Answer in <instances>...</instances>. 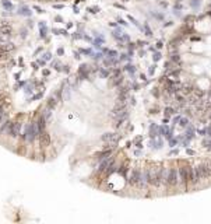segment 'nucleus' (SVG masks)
I'll return each mask as SVG.
<instances>
[{"mask_svg": "<svg viewBox=\"0 0 211 224\" xmlns=\"http://www.w3.org/2000/svg\"><path fill=\"white\" fill-rule=\"evenodd\" d=\"M151 94L154 95L155 98H160V91H158V88L155 87V88H152V90H151Z\"/></svg>", "mask_w": 211, "mask_h": 224, "instance_id": "33", "label": "nucleus"}, {"mask_svg": "<svg viewBox=\"0 0 211 224\" xmlns=\"http://www.w3.org/2000/svg\"><path fill=\"white\" fill-rule=\"evenodd\" d=\"M134 143H136V147L137 148H143V143L141 142H134Z\"/></svg>", "mask_w": 211, "mask_h": 224, "instance_id": "54", "label": "nucleus"}, {"mask_svg": "<svg viewBox=\"0 0 211 224\" xmlns=\"http://www.w3.org/2000/svg\"><path fill=\"white\" fill-rule=\"evenodd\" d=\"M111 70L112 69H108V67H99L98 74H99L102 79H106V77H109V74H111Z\"/></svg>", "mask_w": 211, "mask_h": 224, "instance_id": "18", "label": "nucleus"}, {"mask_svg": "<svg viewBox=\"0 0 211 224\" xmlns=\"http://www.w3.org/2000/svg\"><path fill=\"white\" fill-rule=\"evenodd\" d=\"M118 24H119V25H123V27H129V24H127V23L124 21L123 18H119V20H118Z\"/></svg>", "mask_w": 211, "mask_h": 224, "instance_id": "40", "label": "nucleus"}, {"mask_svg": "<svg viewBox=\"0 0 211 224\" xmlns=\"http://www.w3.org/2000/svg\"><path fill=\"white\" fill-rule=\"evenodd\" d=\"M80 58H81V56H80V53H79V52H74V59H77V60H79Z\"/></svg>", "mask_w": 211, "mask_h": 224, "instance_id": "57", "label": "nucleus"}, {"mask_svg": "<svg viewBox=\"0 0 211 224\" xmlns=\"http://www.w3.org/2000/svg\"><path fill=\"white\" fill-rule=\"evenodd\" d=\"M91 13H98L99 11V7H92V9H88Z\"/></svg>", "mask_w": 211, "mask_h": 224, "instance_id": "49", "label": "nucleus"}, {"mask_svg": "<svg viewBox=\"0 0 211 224\" xmlns=\"http://www.w3.org/2000/svg\"><path fill=\"white\" fill-rule=\"evenodd\" d=\"M3 6L6 10H13V4L10 2H7V0H3Z\"/></svg>", "mask_w": 211, "mask_h": 224, "instance_id": "30", "label": "nucleus"}, {"mask_svg": "<svg viewBox=\"0 0 211 224\" xmlns=\"http://www.w3.org/2000/svg\"><path fill=\"white\" fill-rule=\"evenodd\" d=\"M46 123H48V122H46L45 116H43V115L38 116V119H36V126H38V132H39V133L46 129Z\"/></svg>", "mask_w": 211, "mask_h": 224, "instance_id": "11", "label": "nucleus"}, {"mask_svg": "<svg viewBox=\"0 0 211 224\" xmlns=\"http://www.w3.org/2000/svg\"><path fill=\"white\" fill-rule=\"evenodd\" d=\"M134 156L140 157V156H143V151H141V150H134Z\"/></svg>", "mask_w": 211, "mask_h": 224, "instance_id": "50", "label": "nucleus"}, {"mask_svg": "<svg viewBox=\"0 0 211 224\" xmlns=\"http://www.w3.org/2000/svg\"><path fill=\"white\" fill-rule=\"evenodd\" d=\"M21 36H22V38H25V36H27V30H25V28H22V30H21Z\"/></svg>", "mask_w": 211, "mask_h": 224, "instance_id": "52", "label": "nucleus"}, {"mask_svg": "<svg viewBox=\"0 0 211 224\" xmlns=\"http://www.w3.org/2000/svg\"><path fill=\"white\" fill-rule=\"evenodd\" d=\"M56 105H57V100L53 97V95H51V97L48 98V106H49V108H52V109H53Z\"/></svg>", "mask_w": 211, "mask_h": 224, "instance_id": "22", "label": "nucleus"}, {"mask_svg": "<svg viewBox=\"0 0 211 224\" xmlns=\"http://www.w3.org/2000/svg\"><path fill=\"white\" fill-rule=\"evenodd\" d=\"M150 114H151V115H157V114H158V108H157V106H155V108H151L150 109Z\"/></svg>", "mask_w": 211, "mask_h": 224, "instance_id": "44", "label": "nucleus"}, {"mask_svg": "<svg viewBox=\"0 0 211 224\" xmlns=\"http://www.w3.org/2000/svg\"><path fill=\"white\" fill-rule=\"evenodd\" d=\"M176 114V109L173 108V106H165V109H164V115H165V118H171L172 115H175Z\"/></svg>", "mask_w": 211, "mask_h": 224, "instance_id": "17", "label": "nucleus"}, {"mask_svg": "<svg viewBox=\"0 0 211 224\" xmlns=\"http://www.w3.org/2000/svg\"><path fill=\"white\" fill-rule=\"evenodd\" d=\"M147 172L148 178V185L151 186H157L158 188V175H157V165H147L144 168Z\"/></svg>", "mask_w": 211, "mask_h": 224, "instance_id": "3", "label": "nucleus"}, {"mask_svg": "<svg viewBox=\"0 0 211 224\" xmlns=\"http://www.w3.org/2000/svg\"><path fill=\"white\" fill-rule=\"evenodd\" d=\"M148 137L150 139H157V137H160V126H157L155 123H151L150 129H148Z\"/></svg>", "mask_w": 211, "mask_h": 224, "instance_id": "10", "label": "nucleus"}, {"mask_svg": "<svg viewBox=\"0 0 211 224\" xmlns=\"http://www.w3.org/2000/svg\"><path fill=\"white\" fill-rule=\"evenodd\" d=\"M63 53H64V49L63 48H59V49H57V55H59V56H62Z\"/></svg>", "mask_w": 211, "mask_h": 224, "instance_id": "51", "label": "nucleus"}, {"mask_svg": "<svg viewBox=\"0 0 211 224\" xmlns=\"http://www.w3.org/2000/svg\"><path fill=\"white\" fill-rule=\"evenodd\" d=\"M52 67H53L55 70H57V72H63V64H62V63H59V62H57V60L52 62Z\"/></svg>", "mask_w": 211, "mask_h": 224, "instance_id": "24", "label": "nucleus"}, {"mask_svg": "<svg viewBox=\"0 0 211 224\" xmlns=\"http://www.w3.org/2000/svg\"><path fill=\"white\" fill-rule=\"evenodd\" d=\"M143 139H144V137H143V136H137L136 139H134V142H141Z\"/></svg>", "mask_w": 211, "mask_h": 224, "instance_id": "59", "label": "nucleus"}, {"mask_svg": "<svg viewBox=\"0 0 211 224\" xmlns=\"http://www.w3.org/2000/svg\"><path fill=\"white\" fill-rule=\"evenodd\" d=\"M181 119H182V115H176L175 118L172 119V123H173V126H175V125H179V122H181Z\"/></svg>", "mask_w": 211, "mask_h": 224, "instance_id": "31", "label": "nucleus"}, {"mask_svg": "<svg viewBox=\"0 0 211 224\" xmlns=\"http://www.w3.org/2000/svg\"><path fill=\"white\" fill-rule=\"evenodd\" d=\"M31 9L28 6H20L18 7V14L20 15H25V17H30L31 15Z\"/></svg>", "mask_w": 211, "mask_h": 224, "instance_id": "14", "label": "nucleus"}, {"mask_svg": "<svg viewBox=\"0 0 211 224\" xmlns=\"http://www.w3.org/2000/svg\"><path fill=\"white\" fill-rule=\"evenodd\" d=\"M173 14L178 15V17H181V15H182V14H181V10H176V9L173 10Z\"/></svg>", "mask_w": 211, "mask_h": 224, "instance_id": "55", "label": "nucleus"}, {"mask_svg": "<svg viewBox=\"0 0 211 224\" xmlns=\"http://www.w3.org/2000/svg\"><path fill=\"white\" fill-rule=\"evenodd\" d=\"M132 88H133V90H134V91H139V90H140V85H139V83H136V81H134V80H133V83H132Z\"/></svg>", "mask_w": 211, "mask_h": 224, "instance_id": "38", "label": "nucleus"}, {"mask_svg": "<svg viewBox=\"0 0 211 224\" xmlns=\"http://www.w3.org/2000/svg\"><path fill=\"white\" fill-rule=\"evenodd\" d=\"M169 130H171V127L168 126V123H164L162 126H160V136L161 137H165Z\"/></svg>", "mask_w": 211, "mask_h": 224, "instance_id": "19", "label": "nucleus"}, {"mask_svg": "<svg viewBox=\"0 0 211 224\" xmlns=\"http://www.w3.org/2000/svg\"><path fill=\"white\" fill-rule=\"evenodd\" d=\"M39 132H38V126H36V122H31V123L25 125V129H24V140L27 143H34L35 139L38 137Z\"/></svg>", "mask_w": 211, "mask_h": 224, "instance_id": "1", "label": "nucleus"}, {"mask_svg": "<svg viewBox=\"0 0 211 224\" xmlns=\"http://www.w3.org/2000/svg\"><path fill=\"white\" fill-rule=\"evenodd\" d=\"M21 127H22L21 122H13L11 130H10V136L11 137H18L20 136V132H21Z\"/></svg>", "mask_w": 211, "mask_h": 224, "instance_id": "9", "label": "nucleus"}, {"mask_svg": "<svg viewBox=\"0 0 211 224\" xmlns=\"http://www.w3.org/2000/svg\"><path fill=\"white\" fill-rule=\"evenodd\" d=\"M151 58H152V62H154V63H157L158 60L162 59V53H161L160 51H155V52H152V56H151Z\"/></svg>", "mask_w": 211, "mask_h": 224, "instance_id": "21", "label": "nucleus"}, {"mask_svg": "<svg viewBox=\"0 0 211 224\" xmlns=\"http://www.w3.org/2000/svg\"><path fill=\"white\" fill-rule=\"evenodd\" d=\"M38 139H39L41 147H49V144H51V135H49L46 130H43V132H41V133L38 135Z\"/></svg>", "mask_w": 211, "mask_h": 224, "instance_id": "7", "label": "nucleus"}, {"mask_svg": "<svg viewBox=\"0 0 211 224\" xmlns=\"http://www.w3.org/2000/svg\"><path fill=\"white\" fill-rule=\"evenodd\" d=\"M129 102L132 104V105H136V98L132 95V97H130V100H129Z\"/></svg>", "mask_w": 211, "mask_h": 224, "instance_id": "48", "label": "nucleus"}, {"mask_svg": "<svg viewBox=\"0 0 211 224\" xmlns=\"http://www.w3.org/2000/svg\"><path fill=\"white\" fill-rule=\"evenodd\" d=\"M103 55H105L103 52H97V53H94L92 58H94V60L99 62V60H103V59H105V58H103Z\"/></svg>", "mask_w": 211, "mask_h": 224, "instance_id": "26", "label": "nucleus"}, {"mask_svg": "<svg viewBox=\"0 0 211 224\" xmlns=\"http://www.w3.org/2000/svg\"><path fill=\"white\" fill-rule=\"evenodd\" d=\"M140 80H141V81H147V76H145L144 73H141V74H140Z\"/></svg>", "mask_w": 211, "mask_h": 224, "instance_id": "47", "label": "nucleus"}, {"mask_svg": "<svg viewBox=\"0 0 211 224\" xmlns=\"http://www.w3.org/2000/svg\"><path fill=\"white\" fill-rule=\"evenodd\" d=\"M55 9H63V6H60V4H55Z\"/></svg>", "mask_w": 211, "mask_h": 224, "instance_id": "63", "label": "nucleus"}, {"mask_svg": "<svg viewBox=\"0 0 211 224\" xmlns=\"http://www.w3.org/2000/svg\"><path fill=\"white\" fill-rule=\"evenodd\" d=\"M179 184V170L176 167H171L166 171V185L173 188Z\"/></svg>", "mask_w": 211, "mask_h": 224, "instance_id": "2", "label": "nucleus"}, {"mask_svg": "<svg viewBox=\"0 0 211 224\" xmlns=\"http://www.w3.org/2000/svg\"><path fill=\"white\" fill-rule=\"evenodd\" d=\"M129 20H130V21H132V24H133V25H136L137 28H140V30L143 31V27H141V25L139 24V21H137L136 18H134V17H132V15H129Z\"/></svg>", "mask_w": 211, "mask_h": 224, "instance_id": "27", "label": "nucleus"}, {"mask_svg": "<svg viewBox=\"0 0 211 224\" xmlns=\"http://www.w3.org/2000/svg\"><path fill=\"white\" fill-rule=\"evenodd\" d=\"M139 56L140 58H145V51H139Z\"/></svg>", "mask_w": 211, "mask_h": 224, "instance_id": "53", "label": "nucleus"}, {"mask_svg": "<svg viewBox=\"0 0 211 224\" xmlns=\"http://www.w3.org/2000/svg\"><path fill=\"white\" fill-rule=\"evenodd\" d=\"M155 70H157V64H151L150 67H148V76H154V73H155Z\"/></svg>", "mask_w": 211, "mask_h": 224, "instance_id": "28", "label": "nucleus"}, {"mask_svg": "<svg viewBox=\"0 0 211 224\" xmlns=\"http://www.w3.org/2000/svg\"><path fill=\"white\" fill-rule=\"evenodd\" d=\"M178 170H179V182L183 185L190 184V170H192V167L190 165H181Z\"/></svg>", "mask_w": 211, "mask_h": 224, "instance_id": "4", "label": "nucleus"}, {"mask_svg": "<svg viewBox=\"0 0 211 224\" xmlns=\"http://www.w3.org/2000/svg\"><path fill=\"white\" fill-rule=\"evenodd\" d=\"M63 72L64 73H69L70 72V66H63Z\"/></svg>", "mask_w": 211, "mask_h": 224, "instance_id": "56", "label": "nucleus"}, {"mask_svg": "<svg viewBox=\"0 0 211 224\" xmlns=\"http://www.w3.org/2000/svg\"><path fill=\"white\" fill-rule=\"evenodd\" d=\"M197 133H199L200 136H205V135H207V127H205V129H200V130H197Z\"/></svg>", "mask_w": 211, "mask_h": 224, "instance_id": "42", "label": "nucleus"}, {"mask_svg": "<svg viewBox=\"0 0 211 224\" xmlns=\"http://www.w3.org/2000/svg\"><path fill=\"white\" fill-rule=\"evenodd\" d=\"M168 142H169V147H172V148L176 147L178 144H181V140L178 139V136H176V137H172V139L168 140Z\"/></svg>", "mask_w": 211, "mask_h": 224, "instance_id": "23", "label": "nucleus"}, {"mask_svg": "<svg viewBox=\"0 0 211 224\" xmlns=\"http://www.w3.org/2000/svg\"><path fill=\"white\" fill-rule=\"evenodd\" d=\"M52 112H53V109H52V108H49V106H46V108H45V111L42 112V115L45 116V119H46V122H48V123L52 121V115H53Z\"/></svg>", "mask_w": 211, "mask_h": 224, "instance_id": "16", "label": "nucleus"}, {"mask_svg": "<svg viewBox=\"0 0 211 224\" xmlns=\"http://www.w3.org/2000/svg\"><path fill=\"white\" fill-rule=\"evenodd\" d=\"M39 98H42V93H39V94H35L34 97H31L30 101H32V100H39Z\"/></svg>", "mask_w": 211, "mask_h": 224, "instance_id": "43", "label": "nucleus"}, {"mask_svg": "<svg viewBox=\"0 0 211 224\" xmlns=\"http://www.w3.org/2000/svg\"><path fill=\"white\" fill-rule=\"evenodd\" d=\"M119 137H120V135L118 133H111V132H106V133H103L102 136H101V140L105 143H109V144H116L119 140Z\"/></svg>", "mask_w": 211, "mask_h": 224, "instance_id": "6", "label": "nucleus"}, {"mask_svg": "<svg viewBox=\"0 0 211 224\" xmlns=\"http://www.w3.org/2000/svg\"><path fill=\"white\" fill-rule=\"evenodd\" d=\"M43 76H49V70H43Z\"/></svg>", "mask_w": 211, "mask_h": 224, "instance_id": "62", "label": "nucleus"}, {"mask_svg": "<svg viewBox=\"0 0 211 224\" xmlns=\"http://www.w3.org/2000/svg\"><path fill=\"white\" fill-rule=\"evenodd\" d=\"M194 154H196V151H194L193 148H190V147L186 148V156H194Z\"/></svg>", "mask_w": 211, "mask_h": 224, "instance_id": "39", "label": "nucleus"}, {"mask_svg": "<svg viewBox=\"0 0 211 224\" xmlns=\"http://www.w3.org/2000/svg\"><path fill=\"white\" fill-rule=\"evenodd\" d=\"M185 115L187 116V118H192V116H193V114H192V109L190 108H185Z\"/></svg>", "mask_w": 211, "mask_h": 224, "instance_id": "35", "label": "nucleus"}, {"mask_svg": "<svg viewBox=\"0 0 211 224\" xmlns=\"http://www.w3.org/2000/svg\"><path fill=\"white\" fill-rule=\"evenodd\" d=\"M0 48L3 49V51H6V52H10V51H14L15 46H14V44H11V42H4Z\"/></svg>", "mask_w": 211, "mask_h": 224, "instance_id": "20", "label": "nucleus"}, {"mask_svg": "<svg viewBox=\"0 0 211 224\" xmlns=\"http://www.w3.org/2000/svg\"><path fill=\"white\" fill-rule=\"evenodd\" d=\"M169 156H179V148H173L169 151Z\"/></svg>", "mask_w": 211, "mask_h": 224, "instance_id": "41", "label": "nucleus"}, {"mask_svg": "<svg viewBox=\"0 0 211 224\" xmlns=\"http://www.w3.org/2000/svg\"><path fill=\"white\" fill-rule=\"evenodd\" d=\"M80 52H83L84 55H88V56H94V53H92L91 49H80Z\"/></svg>", "mask_w": 211, "mask_h": 224, "instance_id": "34", "label": "nucleus"}, {"mask_svg": "<svg viewBox=\"0 0 211 224\" xmlns=\"http://www.w3.org/2000/svg\"><path fill=\"white\" fill-rule=\"evenodd\" d=\"M42 56H43L42 59H45L46 62H48V60H51V59H52V53H51V52H46V53H43Z\"/></svg>", "mask_w": 211, "mask_h": 224, "instance_id": "37", "label": "nucleus"}, {"mask_svg": "<svg viewBox=\"0 0 211 224\" xmlns=\"http://www.w3.org/2000/svg\"><path fill=\"white\" fill-rule=\"evenodd\" d=\"M168 122H169V118H164L162 119V123H168Z\"/></svg>", "mask_w": 211, "mask_h": 224, "instance_id": "61", "label": "nucleus"}, {"mask_svg": "<svg viewBox=\"0 0 211 224\" xmlns=\"http://www.w3.org/2000/svg\"><path fill=\"white\" fill-rule=\"evenodd\" d=\"M34 9L36 10V13H45V10L41 9V7H38V6H34Z\"/></svg>", "mask_w": 211, "mask_h": 224, "instance_id": "46", "label": "nucleus"}, {"mask_svg": "<svg viewBox=\"0 0 211 224\" xmlns=\"http://www.w3.org/2000/svg\"><path fill=\"white\" fill-rule=\"evenodd\" d=\"M189 123H190L189 118H187V116H185V118H183V116H182L181 122H179V126H181V127H185V129H186V126H187V125H189Z\"/></svg>", "mask_w": 211, "mask_h": 224, "instance_id": "25", "label": "nucleus"}, {"mask_svg": "<svg viewBox=\"0 0 211 224\" xmlns=\"http://www.w3.org/2000/svg\"><path fill=\"white\" fill-rule=\"evenodd\" d=\"M194 171H196V175L197 178L201 181V179H204V171H203V163L201 164H197L196 167H194Z\"/></svg>", "mask_w": 211, "mask_h": 224, "instance_id": "15", "label": "nucleus"}, {"mask_svg": "<svg viewBox=\"0 0 211 224\" xmlns=\"http://www.w3.org/2000/svg\"><path fill=\"white\" fill-rule=\"evenodd\" d=\"M36 63L39 64V66H45L46 60H45V59H38V60H36Z\"/></svg>", "mask_w": 211, "mask_h": 224, "instance_id": "45", "label": "nucleus"}, {"mask_svg": "<svg viewBox=\"0 0 211 224\" xmlns=\"http://www.w3.org/2000/svg\"><path fill=\"white\" fill-rule=\"evenodd\" d=\"M141 172L143 170L139 168V167H134L132 171H130V175H129V184L133 185V186H137L140 181V176H141Z\"/></svg>", "mask_w": 211, "mask_h": 224, "instance_id": "5", "label": "nucleus"}, {"mask_svg": "<svg viewBox=\"0 0 211 224\" xmlns=\"http://www.w3.org/2000/svg\"><path fill=\"white\" fill-rule=\"evenodd\" d=\"M194 95H196L197 98H201L203 95H204V91H201V90H194Z\"/></svg>", "mask_w": 211, "mask_h": 224, "instance_id": "36", "label": "nucleus"}, {"mask_svg": "<svg viewBox=\"0 0 211 224\" xmlns=\"http://www.w3.org/2000/svg\"><path fill=\"white\" fill-rule=\"evenodd\" d=\"M210 127H211V123H210Z\"/></svg>", "mask_w": 211, "mask_h": 224, "instance_id": "64", "label": "nucleus"}, {"mask_svg": "<svg viewBox=\"0 0 211 224\" xmlns=\"http://www.w3.org/2000/svg\"><path fill=\"white\" fill-rule=\"evenodd\" d=\"M123 70L124 72H127L130 74V77H132V80H134V74H136V72H137V67L134 66V64H130V63H127L126 66L123 67Z\"/></svg>", "mask_w": 211, "mask_h": 224, "instance_id": "12", "label": "nucleus"}, {"mask_svg": "<svg viewBox=\"0 0 211 224\" xmlns=\"http://www.w3.org/2000/svg\"><path fill=\"white\" fill-rule=\"evenodd\" d=\"M143 30L145 31V35H147V36H152V31L150 30L148 24H144V25H143Z\"/></svg>", "mask_w": 211, "mask_h": 224, "instance_id": "29", "label": "nucleus"}, {"mask_svg": "<svg viewBox=\"0 0 211 224\" xmlns=\"http://www.w3.org/2000/svg\"><path fill=\"white\" fill-rule=\"evenodd\" d=\"M169 25H172V21H168V23H164V27H169Z\"/></svg>", "mask_w": 211, "mask_h": 224, "instance_id": "60", "label": "nucleus"}, {"mask_svg": "<svg viewBox=\"0 0 211 224\" xmlns=\"http://www.w3.org/2000/svg\"><path fill=\"white\" fill-rule=\"evenodd\" d=\"M162 46H164V44H162V42H157V46H155V48H157V49H161Z\"/></svg>", "mask_w": 211, "mask_h": 224, "instance_id": "58", "label": "nucleus"}, {"mask_svg": "<svg viewBox=\"0 0 211 224\" xmlns=\"http://www.w3.org/2000/svg\"><path fill=\"white\" fill-rule=\"evenodd\" d=\"M62 98L64 101H70V98H71V85L69 84L67 80L62 85Z\"/></svg>", "mask_w": 211, "mask_h": 224, "instance_id": "8", "label": "nucleus"}, {"mask_svg": "<svg viewBox=\"0 0 211 224\" xmlns=\"http://www.w3.org/2000/svg\"><path fill=\"white\" fill-rule=\"evenodd\" d=\"M203 171H204V179L211 178V161L210 163H203Z\"/></svg>", "mask_w": 211, "mask_h": 224, "instance_id": "13", "label": "nucleus"}, {"mask_svg": "<svg viewBox=\"0 0 211 224\" xmlns=\"http://www.w3.org/2000/svg\"><path fill=\"white\" fill-rule=\"evenodd\" d=\"M171 60L173 62V63H176V62H178V63H181V58H179V55H172Z\"/></svg>", "mask_w": 211, "mask_h": 224, "instance_id": "32", "label": "nucleus"}]
</instances>
